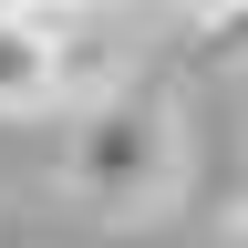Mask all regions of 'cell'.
I'll use <instances>...</instances> for the list:
<instances>
[{
  "label": "cell",
  "mask_w": 248,
  "mask_h": 248,
  "mask_svg": "<svg viewBox=\"0 0 248 248\" xmlns=\"http://www.w3.org/2000/svg\"><path fill=\"white\" fill-rule=\"evenodd\" d=\"M176 176H186V114H176L166 83H124L114 104H93L83 135H73V166H62V186L83 207H104V217L166 207Z\"/></svg>",
  "instance_id": "obj_1"
},
{
  "label": "cell",
  "mask_w": 248,
  "mask_h": 248,
  "mask_svg": "<svg viewBox=\"0 0 248 248\" xmlns=\"http://www.w3.org/2000/svg\"><path fill=\"white\" fill-rule=\"evenodd\" d=\"M62 104V52L42 21L0 11V114H52Z\"/></svg>",
  "instance_id": "obj_2"
},
{
  "label": "cell",
  "mask_w": 248,
  "mask_h": 248,
  "mask_svg": "<svg viewBox=\"0 0 248 248\" xmlns=\"http://www.w3.org/2000/svg\"><path fill=\"white\" fill-rule=\"evenodd\" d=\"M207 52H217V62H248V0H238L228 21H207Z\"/></svg>",
  "instance_id": "obj_3"
},
{
  "label": "cell",
  "mask_w": 248,
  "mask_h": 248,
  "mask_svg": "<svg viewBox=\"0 0 248 248\" xmlns=\"http://www.w3.org/2000/svg\"><path fill=\"white\" fill-rule=\"evenodd\" d=\"M176 11H197V31H207V21H228L238 0H176Z\"/></svg>",
  "instance_id": "obj_4"
},
{
  "label": "cell",
  "mask_w": 248,
  "mask_h": 248,
  "mask_svg": "<svg viewBox=\"0 0 248 248\" xmlns=\"http://www.w3.org/2000/svg\"><path fill=\"white\" fill-rule=\"evenodd\" d=\"M238 248H248V217H238Z\"/></svg>",
  "instance_id": "obj_5"
}]
</instances>
